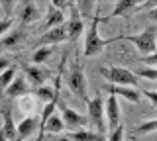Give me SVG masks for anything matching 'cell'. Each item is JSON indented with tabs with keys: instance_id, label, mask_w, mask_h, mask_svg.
<instances>
[{
	"instance_id": "obj_1",
	"label": "cell",
	"mask_w": 157,
	"mask_h": 141,
	"mask_svg": "<svg viewBox=\"0 0 157 141\" xmlns=\"http://www.w3.org/2000/svg\"><path fill=\"white\" fill-rule=\"evenodd\" d=\"M100 22H102V18L98 16V14H94V18H92L90 26H88V30H86V35H85V51H82L85 57H94V55H98V53L104 49L106 45L122 39L120 35L110 37V39H102V37L98 35V24Z\"/></svg>"
},
{
	"instance_id": "obj_2",
	"label": "cell",
	"mask_w": 157,
	"mask_h": 141,
	"mask_svg": "<svg viewBox=\"0 0 157 141\" xmlns=\"http://www.w3.org/2000/svg\"><path fill=\"white\" fill-rule=\"evenodd\" d=\"M155 35H157V28L155 26H149L147 30H144L141 33H132V35H120L122 39L130 41L136 45V49L144 55H153L155 53Z\"/></svg>"
},
{
	"instance_id": "obj_3",
	"label": "cell",
	"mask_w": 157,
	"mask_h": 141,
	"mask_svg": "<svg viewBox=\"0 0 157 141\" xmlns=\"http://www.w3.org/2000/svg\"><path fill=\"white\" fill-rule=\"evenodd\" d=\"M100 75L114 86H128V88H134L137 84V76L126 67H104L100 69Z\"/></svg>"
},
{
	"instance_id": "obj_4",
	"label": "cell",
	"mask_w": 157,
	"mask_h": 141,
	"mask_svg": "<svg viewBox=\"0 0 157 141\" xmlns=\"http://www.w3.org/2000/svg\"><path fill=\"white\" fill-rule=\"evenodd\" d=\"M67 86L73 94H77L81 100H88L86 96V79H85V71H82L81 65H73L71 71H69L67 76Z\"/></svg>"
},
{
	"instance_id": "obj_5",
	"label": "cell",
	"mask_w": 157,
	"mask_h": 141,
	"mask_svg": "<svg viewBox=\"0 0 157 141\" xmlns=\"http://www.w3.org/2000/svg\"><path fill=\"white\" fill-rule=\"evenodd\" d=\"M86 108H88V120L90 124L96 128V133H104L106 124H104V100L100 96L96 98H88L86 100Z\"/></svg>"
},
{
	"instance_id": "obj_6",
	"label": "cell",
	"mask_w": 157,
	"mask_h": 141,
	"mask_svg": "<svg viewBox=\"0 0 157 141\" xmlns=\"http://www.w3.org/2000/svg\"><path fill=\"white\" fill-rule=\"evenodd\" d=\"M57 108L61 110V114H63L61 120H63V125H65L67 129H71V131L85 129V125H86V118H85V116H81L78 112H75L71 106H67L63 100L57 102Z\"/></svg>"
},
{
	"instance_id": "obj_7",
	"label": "cell",
	"mask_w": 157,
	"mask_h": 141,
	"mask_svg": "<svg viewBox=\"0 0 157 141\" xmlns=\"http://www.w3.org/2000/svg\"><path fill=\"white\" fill-rule=\"evenodd\" d=\"M69 10H71V18H69V22L65 24L67 39L75 41V39H78V35L85 32V22H82V16L78 14L77 6H75L73 2H69Z\"/></svg>"
},
{
	"instance_id": "obj_8",
	"label": "cell",
	"mask_w": 157,
	"mask_h": 141,
	"mask_svg": "<svg viewBox=\"0 0 157 141\" xmlns=\"http://www.w3.org/2000/svg\"><path fill=\"white\" fill-rule=\"evenodd\" d=\"M67 41V30H65V24L63 26H57L53 28V30H47L45 33H43L41 37L36 41L37 47H51V45H57V43H63Z\"/></svg>"
},
{
	"instance_id": "obj_9",
	"label": "cell",
	"mask_w": 157,
	"mask_h": 141,
	"mask_svg": "<svg viewBox=\"0 0 157 141\" xmlns=\"http://www.w3.org/2000/svg\"><path fill=\"white\" fill-rule=\"evenodd\" d=\"M24 71H26V80L32 86H36V88L45 86V80L49 79V71L45 67H41V65H26Z\"/></svg>"
},
{
	"instance_id": "obj_10",
	"label": "cell",
	"mask_w": 157,
	"mask_h": 141,
	"mask_svg": "<svg viewBox=\"0 0 157 141\" xmlns=\"http://www.w3.org/2000/svg\"><path fill=\"white\" fill-rule=\"evenodd\" d=\"M104 118H106V124H108V129L110 131L120 124V104H118V98L112 94L104 102Z\"/></svg>"
},
{
	"instance_id": "obj_11",
	"label": "cell",
	"mask_w": 157,
	"mask_h": 141,
	"mask_svg": "<svg viewBox=\"0 0 157 141\" xmlns=\"http://www.w3.org/2000/svg\"><path fill=\"white\" fill-rule=\"evenodd\" d=\"M37 129H39V118L37 116H28V118H24L16 125V137H18V141H26Z\"/></svg>"
},
{
	"instance_id": "obj_12",
	"label": "cell",
	"mask_w": 157,
	"mask_h": 141,
	"mask_svg": "<svg viewBox=\"0 0 157 141\" xmlns=\"http://www.w3.org/2000/svg\"><path fill=\"white\" fill-rule=\"evenodd\" d=\"M136 10H140V4H137L136 0H118V2L114 4L112 14L106 16V18H102V22H108L110 18H114V16H130V14L136 12Z\"/></svg>"
},
{
	"instance_id": "obj_13",
	"label": "cell",
	"mask_w": 157,
	"mask_h": 141,
	"mask_svg": "<svg viewBox=\"0 0 157 141\" xmlns=\"http://www.w3.org/2000/svg\"><path fill=\"white\" fill-rule=\"evenodd\" d=\"M29 92V84L24 76H14V80L6 86V94L8 98H20V96H26Z\"/></svg>"
},
{
	"instance_id": "obj_14",
	"label": "cell",
	"mask_w": 157,
	"mask_h": 141,
	"mask_svg": "<svg viewBox=\"0 0 157 141\" xmlns=\"http://www.w3.org/2000/svg\"><path fill=\"white\" fill-rule=\"evenodd\" d=\"M104 90H106V92H110L112 96H122V98H126L128 102H132V104H137V102H140V92H137L136 88L106 84V86H104Z\"/></svg>"
},
{
	"instance_id": "obj_15",
	"label": "cell",
	"mask_w": 157,
	"mask_h": 141,
	"mask_svg": "<svg viewBox=\"0 0 157 141\" xmlns=\"http://www.w3.org/2000/svg\"><path fill=\"white\" fill-rule=\"evenodd\" d=\"M26 39V32L24 30H12L0 39V49H16V47Z\"/></svg>"
},
{
	"instance_id": "obj_16",
	"label": "cell",
	"mask_w": 157,
	"mask_h": 141,
	"mask_svg": "<svg viewBox=\"0 0 157 141\" xmlns=\"http://www.w3.org/2000/svg\"><path fill=\"white\" fill-rule=\"evenodd\" d=\"M2 120H4V124H2V133H4V137H6L8 141H18L16 137V124H14V118H12V108H4L2 110Z\"/></svg>"
},
{
	"instance_id": "obj_17",
	"label": "cell",
	"mask_w": 157,
	"mask_h": 141,
	"mask_svg": "<svg viewBox=\"0 0 157 141\" xmlns=\"http://www.w3.org/2000/svg\"><path fill=\"white\" fill-rule=\"evenodd\" d=\"M67 137L71 141H106L104 135L96 133V131H88V129H77V131H69Z\"/></svg>"
},
{
	"instance_id": "obj_18",
	"label": "cell",
	"mask_w": 157,
	"mask_h": 141,
	"mask_svg": "<svg viewBox=\"0 0 157 141\" xmlns=\"http://www.w3.org/2000/svg\"><path fill=\"white\" fill-rule=\"evenodd\" d=\"M63 24H65V12L57 10V8H53L51 4H49L47 6V18H45V28L53 30V28L63 26Z\"/></svg>"
},
{
	"instance_id": "obj_19",
	"label": "cell",
	"mask_w": 157,
	"mask_h": 141,
	"mask_svg": "<svg viewBox=\"0 0 157 141\" xmlns=\"http://www.w3.org/2000/svg\"><path fill=\"white\" fill-rule=\"evenodd\" d=\"M37 18H39V10H37L36 4L24 2L22 10H20V20H22V24H32V22H36Z\"/></svg>"
},
{
	"instance_id": "obj_20",
	"label": "cell",
	"mask_w": 157,
	"mask_h": 141,
	"mask_svg": "<svg viewBox=\"0 0 157 141\" xmlns=\"http://www.w3.org/2000/svg\"><path fill=\"white\" fill-rule=\"evenodd\" d=\"M55 47H37L36 51H33V55H32V63L33 65H41V63H45L49 57H51V53Z\"/></svg>"
},
{
	"instance_id": "obj_21",
	"label": "cell",
	"mask_w": 157,
	"mask_h": 141,
	"mask_svg": "<svg viewBox=\"0 0 157 141\" xmlns=\"http://www.w3.org/2000/svg\"><path fill=\"white\" fill-rule=\"evenodd\" d=\"M134 75L137 76V79H147V80H151V82H155L157 80V69L155 67H141V69H137V71H132Z\"/></svg>"
},
{
	"instance_id": "obj_22",
	"label": "cell",
	"mask_w": 157,
	"mask_h": 141,
	"mask_svg": "<svg viewBox=\"0 0 157 141\" xmlns=\"http://www.w3.org/2000/svg\"><path fill=\"white\" fill-rule=\"evenodd\" d=\"M14 76H16V69L14 67H8L4 72H0V90H6V86L14 80Z\"/></svg>"
},
{
	"instance_id": "obj_23",
	"label": "cell",
	"mask_w": 157,
	"mask_h": 141,
	"mask_svg": "<svg viewBox=\"0 0 157 141\" xmlns=\"http://www.w3.org/2000/svg\"><path fill=\"white\" fill-rule=\"evenodd\" d=\"M157 129V120H149V121H144V124H140L136 128V133H151V131Z\"/></svg>"
},
{
	"instance_id": "obj_24",
	"label": "cell",
	"mask_w": 157,
	"mask_h": 141,
	"mask_svg": "<svg viewBox=\"0 0 157 141\" xmlns=\"http://www.w3.org/2000/svg\"><path fill=\"white\" fill-rule=\"evenodd\" d=\"M124 139V125L118 124L114 129L110 131V135H108V141H122Z\"/></svg>"
},
{
	"instance_id": "obj_25",
	"label": "cell",
	"mask_w": 157,
	"mask_h": 141,
	"mask_svg": "<svg viewBox=\"0 0 157 141\" xmlns=\"http://www.w3.org/2000/svg\"><path fill=\"white\" fill-rule=\"evenodd\" d=\"M12 18H4V20H0V37L6 35V33L10 32V28H12Z\"/></svg>"
},
{
	"instance_id": "obj_26",
	"label": "cell",
	"mask_w": 157,
	"mask_h": 141,
	"mask_svg": "<svg viewBox=\"0 0 157 141\" xmlns=\"http://www.w3.org/2000/svg\"><path fill=\"white\" fill-rule=\"evenodd\" d=\"M141 94H145L147 98H149L151 106H157V92L155 90H141Z\"/></svg>"
},
{
	"instance_id": "obj_27",
	"label": "cell",
	"mask_w": 157,
	"mask_h": 141,
	"mask_svg": "<svg viewBox=\"0 0 157 141\" xmlns=\"http://www.w3.org/2000/svg\"><path fill=\"white\" fill-rule=\"evenodd\" d=\"M140 61H141V63H149V67H155V61H157V57H155V53H153V55H144Z\"/></svg>"
},
{
	"instance_id": "obj_28",
	"label": "cell",
	"mask_w": 157,
	"mask_h": 141,
	"mask_svg": "<svg viewBox=\"0 0 157 141\" xmlns=\"http://www.w3.org/2000/svg\"><path fill=\"white\" fill-rule=\"evenodd\" d=\"M8 67H12V65H10V61L6 59V57H0V72H4Z\"/></svg>"
},
{
	"instance_id": "obj_29",
	"label": "cell",
	"mask_w": 157,
	"mask_h": 141,
	"mask_svg": "<svg viewBox=\"0 0 157 141\" xmlns=\"http://www.w3.org/2000/svg\"><path fill=\"white\" fill-rule=\"evenodd\" d=\"M55 141H71V139H69V137H67V135H63V137H57Z\"/></svg>"
},
{
	"instance_id": "obj_30",
	"label": "cell",
	"mask_w": 157,
	"mask_h": 141,
	"mask_svg": "<svg viewBox=\"0 0 157 141\" xmlns=\"http://www.w3.org/2000/svg\"><path fill=\"white\" fill-rule=\"evenodd\" d=\"M0 141H8L6 137H4V133H2V131H0Z\"/></svg>"
}]
</instances>
